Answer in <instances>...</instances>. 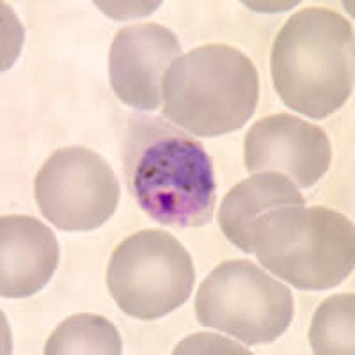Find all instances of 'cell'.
I'll use <instances>...</instances> for the list:
<instances>
[{"label":"cell","instance_id":"1","mask_svg":"<svg viewBox=\"0 0 355 355\" xmlns=\"http://www.w3.org/2000/svg\"><path fill=\"white\" fill-rule=\"evenodd\" d=\"M123 162L133 199L155 222L182 230L210 224L217 183L198 139L162 117H133Z\"/></svg>","mask_w":355,"mask_h":355},{"label":"cell","instance_id":"2","mask_svg":"<svg viewBox=\"0 0 355 355\" xmlns=\"http://www.w3.org/2000/svg\"><path fill=\"white\" fill-rule=\"evenodd\" d=\"M270 64L284 105L323 119L341 109L354 91V28L332 9H300L275 36Z\"/></svg>","mask_w":355,"mask_h":355},{"label":"cell","instance_id":"3","mask_svg":"<svg viewBox=\"0 0 355 355\" xmlns=\"http://www.w3.org/2000/svg\"><path fill=\"white\" fill-rule=\"evenodd\" d=\"M162 98V112L173 125L199 137H220L242 128L254 114L258 69L234 46L202 44L167 69Z\"/></svg>","mask_w":355,"mask_h":355},{"label":"cell","instance_id":"4","mask_svg":"<svg viewBox=\"0 0 355 355\" xmlns=\"http://www.w3.org/2000/svg\"><path fill=\"white\" fill-rule=\"evenodd\" d=\"M250 245L266 270L297 290H332L354 272V222L325 206L266 211L252 226Z\"/></svg>","mask_w":355,"mask_h":355},{"label":"cell","instance_id":"5","mask_svg":"<svg viewBox=\"0 0 355 355\" xmlns=\"http://www.w3.org/2000/svg\"><path fill=\"white\" fill-rule=\"evenodd\" d=\"M293 315L290 288L249 259H230L215 266L196 297V316L201 325L250 347L281 338Z\"/></svg>","mask_w":355,"mask_h":355},{"label":"cell","instance_id":"6","mask_svg":"<svg viewBox=\"0 0 355 355\" xmlns=\"http://www.w3.org/2000/svg\"><path fill=\"white\" fill-rule=\"evenodd\" d=\"M196 283L189 250L164 230L130 234L114 249L107 286L123 313L158 320L189 300Z\"/></svg>","mask_w":355,"mask_h":355},{"label":"cell","instance_id":"7","mask_svg":"<svg viewBox=\"0 0 355 355\" xmlns=\"http://www.w3.org/2000/svg\"><path fill=\"white\" fill-rule=\"evenodd\" d=\"M119 196L121 190L112 167L84 146L57 150L34 180V198L43 217L68 233H85L103 226L116 214Z\"/></svg>","mask_w":355,"mask_h":355},{"label":"cell","instance_id":"8","mask_svg":"<svg viewBox=\"0 0 355 355\" xmlns=\"http://www.w3.org/2000/svg\"><path fill=\"white\" fill-rule=\"evenodd\" d=\"M243 160L249 173L274 171L307 189L329 171L332 148L323 128L279 112L250 126L243 141Z\"/></svg>","mask_w":355,"mask_h":355},{"label":"cell","instance_id":"9","mask_svg":"<svg viewBox=\"0 0 355 355\" xmlns=\"http://www.w3.org/2000/svg\"><path fill=\"white\" fill-rule=\"evenodd\" d=\"M182 55L176 34L164 25L135 24L114 36L109 55L112 91L125 105L153 112L162 105V82Z\"/></svg>","mask_w":355,"mask_h":355},{"label":"cell","instance_id":"10","mask_svg":"<svg viewBox=\"0 0 355 355\" xmlns=\"http://www.w3.org/2000/svg\"><path fill=\"white\" fill-rule=\"evenodd\" d=\"M59 258V242L46 224L31 215L0 218V295L4 299H24L43 290Z\"/></svg>","mask_w":355,"mask_h":355},{"label":"cell","instance_id":"11","mask_svg":"<svg viewBox=\"0 0 355 355\" xmlns=\"http://www.w3.org/2000/svg\"><path fill=\"white\" fill-rule=\"evenodd\" d=\"M304 206L297 185L281 173L265 171L236 183L224 196L218 210V226L233 245L250 254L252 226L266 211Z\"/></svg>","mask_w":355,"mask_h":355},{"label":"cell","instance_id":"12","mask_svg":"<svg viewBox=\"0 0 355 355\" xmlns=\"http://www.w3.org/2000/svg\"><path fill=\"white\" fill-rule=\"evenodd\" d=\"M121 352V334L117 332L116 325L93 313H80L66 318L44 345L46 355H119Z\"/></svg>","mask_w":355,"mask_h":355},{"label":"cell","instance_id":"13","mask_svg":"<svg viewBox=\"0 0 355 355\" xmlns=\"http://www.w3.org/2000/svg\"><path fill=\"white\" fill-rule=\"evenodd\" d=\"M355 295L329 297L316 309L309 329V343L318 355L355 354Z\"/></svg>","mask_w":355,"mask_h":355}]
</instances>
